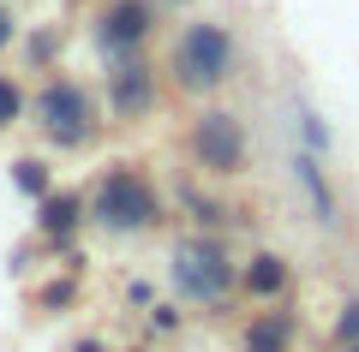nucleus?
Returning <instances> with one entry per match:
<instances>
[{
  "mask_svg": "<svg viewBox=\"0 0 359 352\" xmlns=\"http://www.w3.org/2000/svg\"><path fill=\"white\" fill-rule=\"evenodd\" d=\"M294 179H299V191H306L311 215H318L323 227H335V185H330V174H323V162L311 150H294Z\"/></svg>",
  "mask_w": 359,
  "mask_h": 352,
  "instance_id": "obj_10",
  "label": "nucleus"
},
{
  "mask_svg": "<svg viewBox=\"0 0 359 352\" xmlns=\"http://www.w3.org/2000/svg\"><path fill=\"white\" fill-rule=\"evenodd\" d=\"M162 24V0H102L90 13V48L102 60H132L156 42Z\"/></svg>",
  "mask_w": 359,
  "mask_h": 352,
  "instance_id": "obj_6",
  "label": "nucleus"
},
{
  "mask_svg": "<svg viewBox=\"0 0 359 352\" xmlns=\"http://www.w3.org/2000/svg\"><path fill=\"white\" fill-rule=\"evenodd\" d=\"M186 155H192L198 174L210 179H233L252 162V138H245V120L233 108H198L192 126H186Z\"/></svg>",
  "mask_w": 359,
  "mask_h": 352,
  "instance_id": "obj_5",
  "label": "nucleus"
},
{
  "mask_svg": "<svg viewBox=\"0 0 359 352\" xmlns=\"http://www.w3.org/2000/svg\"><path fill=\"white\" fill-rule=\"evenodd\" d=\"M84 209L102 233H150L162 221V191H156V179L138 162H114L84 191Z\"/></svg>",
  "mask_w": 359,
  "mask_h": 352,
  "instance_id": "obj_2",
  "label": "nucleus"
},
{
  "mask_svg": "<svg viewBox=\"0 0 359 352\" xmlns=\"http://www.w3.org/2000/svg\"><path fill=\"white\" fill-rule=\"evenodd\" d=\"M299 138H306V150L311 155H323V150H330V126H323V120H318V113H299Z\"/></svg>",
  "mask_w": 359,
  "mask_h": 352,
  "instance_id": "obj_16",
  "label": "nucleus"
},
{
  "mask_svg": "<svg viewBox=\"0 0 359 352\" xmlns=\"http://www.w3.org/2000/svg\"><path fill=\"white\" fill-rule=\"evenodd\" d=\"M30 120H36V132L54 150H84V143H96V132H102L96 96H90L78 78H60V72L30 96Z\"/></svg>",
  "mask_w": 359,
  "mask_h": 352,
  "instance_id": "obj_4",
  "label": "nucleus"
},
{
  "mask_svg": "<svg viewBox=\"0 0 359 352\" xmlns=\"http://www.w3.org/2000/svg\"><path fill=\"white\" fill-rule=\"evenodd\" d=\"M162 6H192V0H162Z\"/></svg>",
  "mask_w": 359,
  "mask_h": 352,
  "instance_id": "obj_19",
  "label": "nucleus"
},
{
  "mask_svg": "<svg viewBox=\"0 0 359 352\" xmlns=\"http://www.w3.org/2000/svg\"><path fill=\"white\" fill-rule=\"evenodd\" d=\"M168 275H174L180 299H186V304H204V311L228 304V293L240 287V263L222 251V239H216V233H204V227H198V233H186V239L174 245Z\"/></svg>",
  "mask_w": 359,
  "mask_h": 352,
  "instance_id": "obj_3",
  "label": "nucleus"
},
{
  "mask_svg": "<svg viewBox=\"0 0 359 352\" xmlns=\"http://www.w3.org/2000/svg\"><path fill=\"white\" fill-rule=\"evenodd\" d=\"M287 287H294V269H287V257H276V251H252V257L240 263V293H245V299L276 304Z\"/></svg>",
  "mask_w": 359,
  "mask_h": 352,
  "instance_id": "obj_8",
  "label": "nucleus"
},
{
  "mask_svg": "<svg viewBox=\"0 0 359 352\" xmlns=\"http://www.w3.org/2000/svg\"><path fill=\"white\" fill-rule=\"evenodd\" d=\"M341 352H359V340H353V346H341Z\"/></svg>",
  "mask_w": 359,
  "mask_h": 352,
  "instance_id": "obj_20",
  "label": "nucleus"
},
{
  "mask_svg": "<svg viewBox=\"0 0 359 352\" xmlns=\"http://www.w3.org/2000/svg\"><path fill=\"white\" fill-rule=\"evenodd\" d=\"M13 42H18V18H13V6L0 0V48H13Z\"/></svg>",
  "mask_w": 359,
  "mask_h": 352,
  "instance_id": "obj_18",
  "label": "nucleus"
},
{
  "mask_svg": "<svg viewBox=\"0 0 359 352\" xmlns=\"http://www.w3.org/2000/svg\"><path fill=\"white\" fill-rule=\"evenodd\" d=\"M245 352H294V311H257L245 323Z\"/></svg>",
  "mask_w": 359,
  "mask_h": 352,
  "instance_id": "obj_11",
  "label": "nucleus"
},
{
  "mask_svg": "<svg viewBox=\"0 0 359 352\" xmlns=\"http://www.w3.org/2000/svg\"><path fill=\"white\" fill-rule=\"evenodd\" d=\"M240 66V36L228 30V18H186L168 42V60H162V78L180 90V96H216L222 84L233 78Z\"/></svg>",
  "mask_w": 359,
  "mask_h": 352,
  "instance_id": "obj_1",
  "label": "nucleus"
},
{
  "mask_svg": "<svg viewBox=\"0 0 359 352\" xmlns=\"http://www.w3.org/2000/svg\"><path fill=\"white\" fill-rule=\"evenodd\" d=\"M180 197H186V209H192V221L204 227V233H216V227L228 221V209H222V203L210 197V191H198V185H186V191H180Z\"/></svg>",
  "mask_w": 359,
  "mask_h": 352,
  "instance_id": "obj_15",
  "label": "nucleus"
},
{
  "mask_svg": "<svg viewBox=\"0 0 359 352\" xmlns=\"http://www.w3.org/2000/svg\"><path fill=\"white\" fill-rule=\"evenodd\" d=\"M84 221H90V209H84V197H78V191H48V197H36V227H42V239L66 245Z\"/></svg>",
  "mask_w": 359,
  "mask_h": 352,
  "instance_id": "obj_9",
  "label": "nucleus"
},
{
  "mask_svg": "<svg viewBox=\"0 0 359 352\" xmlns=\"http://www.w3.org/2000/svg\"><path fill=\"white\" fill-rule=\"evenodd\" d=\"M60 48H66V30L60 24H42V30H30V36H25V60L36 66V72H48V66L60 60Z\"/></svg>",
  "mask_w": 359,
  "mask_h": 352,
  "instance_id": "obj_12",
  "label": "nucleus"
},
{
  "mask_svg": "<svg viewBox=\"0 0 359 352\" xmlns=\"http://www.w3.org/2000/svg\"><path fill=\"white\" fill-rule=\"evenodd\" d=\"M162 66L150 60V54H132V60H108L102 72V96H108V113L114 120H126V126H138V120H150L156 108H162Z\"/></svg>",
  "mask_w": 359,
  "mask_h": 352,
  "instance_id": "obj_7",
  "label": "nucleus"
},
{
  "mask_svg": "<svg viewBox=\"0 0 359 352\" xmlns=\"http://www.w3.org/2000/svg\"><path fill=\"white\" fill-rule=\"evenodd\" d=\"M335 340H341V346H353V340H359V299L341 304V316H335Z\"/></svg>",
  "mask_w": 359,
  "mask_h": 352,
  "instance_id": "obj_17",
  "label": "nucleus"
},
{
  "mask_svg": "<svg viewBox=\"0 0 359 352\" xmlns=\"http://www.w3.org/2000/svg\"><path fill=\"white\" fill-rule=\"evenodd\" d=\"M25 113H30V96H25V84H18L13 72H0V132H6V126H18Z\"/></svg>",
  "mask_w": 359,
  "mask_h": 352,
  "instance_id": "obj_14",
  "label": "nucleus"
},
{
  "mask_svg": "<svg viewBox=\"0 0 359 352\" xmlns=\"http://www.w3.org/2000/svg\"><path fill=\"white\" fill-rule=\"evenodd\" d=\"M13 185L25 191V197H48L54 174H48V162H36V155H18V162H13Z\"/></svg>",
  "mask_w": 359,
  "mask_h": 352,
  "instance_id": "obj_13",
  "label": "nucleus"
}]
</instances>
